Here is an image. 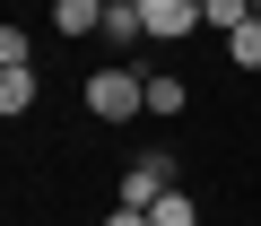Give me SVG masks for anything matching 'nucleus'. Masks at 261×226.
<instances>
[{
  "instance_id": "nucleus-1",
  "label": "nucleus",
  "mask_w": 261,
  "mask_h": 226,
  "mask_svg": "<svg viewBox=\"0 0 261 226\" xmlns=\"http://www.w3.org/2000/svg\"><path fill=\"white\" fill-rule=\"evenodd\" d=\"M87 113H96V122H130V113H148V70H130V61L96 70V78H87Z\"/></svg>"
},
{
  "instance_id": "nucleus-2",
  "label": "nucleus",
  "mask_w": 261,
  "mask_h": 226,
  "mask_svg": "<svg viewBox=\"0 0 261 226\" xmlns=\"http://www.w3.org/2000/svg\"><path fill=\"white\" fill-rule=\"evenodd\" d=\"M174 174H183V165H174L166 148H157V157H130V174L113 183V200H130V209H157V200L174 191Z\"/></svg>"
},
{
  "instance_id": "nucleus-3",
  "label": "nucleus",
  "mask_w": 261,
  "mask_h": 226,
  "mask_svg": "<svg viewBox=\"0 0 261 226\" xmlns=\"http://www.w3.org/2000/svg\"><path fill=\"white\" fill-rule=\"evenodd\" d=\"M140 18H148V44H157V35L174 44V35H192V26H209V18H200V0H140Z\"/></svg>"
},
{
  "instance_id": "nucleus-4",
  "label": "nucleus",
  "mask_w": 261,
  "mask_h": 226,
  "mask_svg": "<svg viewBox=\"0 0 261 226\" xmlns=\"http://www.w3.org/2000/svg\"><path fill=\"white\" fill-rule=\"evenodd\" d=\"M53 26L79 44V35H105V0H53Z\"/></svg>"
},
{
  "instance_id": "nucleus-5",
  "label": "nucleus",
  "mask_w": 261,
  "mask_h": 226,
  "mask_svg": "<svg viewBox=\"0 0 261 226\" xmlns=\"http://www.w3.org/2000/svg\"><path fill=\"white\" fill-rule=\"evenodd\" d=\"M35 70H0V113H9V122H18V113H35Z\"/></svg>"
},
{
  "instance_id": "nucleus-6",
  "label": "nucleus",
  "mask_w": 261,
  "mask_h": 226,
  "mask_svg": "<svg viewBox=\"0 0 261 226\" xmlns=\"http://www.w3.org/2000/svg\"><path fill=\"white\" fill-rule=\"evenodd\" d=\"M183 104H192V87L174 70H148V113H183Z\"/></svg>"
},
{
  "instance_id": "nucleus-7",
  "label": "nucleus",
  "mask_w": 261,
  "mask_h": 226,
  "mask_svg": "<svg viewBox=\"0 0 261 226\" xmlns=\"http://www.w3.org/2000/svg\"><path fill=\"white\" fill-rule=\"evenodd\" d=\"M148 226H200V200H192V191L174 183V191H166V200L148 209Z\"/></svg>"
},
{
  "instance_id": "nucleus-8",
  "label": "nucleus",
  "mask_w": 261,
  "mask_h": 226,
  "mask_svg": "<svg viewBox=\"0 0 261 226\" xmlns=\"http://www.w3.org/2000/svg\"><path fill=\"white\" fill-rule=\"evenodd\" d=\"M226 61H235V70H261V18H244V26L226 35Z\"/></svg>"
},
{
  "instance_id": "nucleus-9",
  "label": "nucleus",
  "mask_w": 261,
  "mask_h": 226,
  "mask_svg": "<svg viewBox=\"0 0 261 226\" xmlns=\"http://www.w3.org/2000/svg\"><path fill=\"white\" fill-rule=\"evenodd\" d=\"M200 18H209V26H218V35H235V26H244V18H252V0H200Z\"/></svg>"
},
{
  "instance_id": "nucleus-10",
  "label": "nucleus",
  "mask_w": 261,
  "mask_h": 226,
  "mask_svg": "<svg viewBox=\"0 0 261 226\" xmlns=\"http://www.w3.org/2000/svg\"><path fill=\"white\" fill-rule=\"evenodd\" d=\"M0 70H35V44H27V26H0Z\"/></svg>"
},
{
  "instance_id": "nucleus-11",
  "label": "nucleus",
  "mask_w": 261,
  "mask_h": 226,
  "mask_svg": "<svg viewBox=\"0 0 261 226\" xmlns=\"http://www.w3.org/2000/svg\"><path fill=\"white\" fill-rule=\"evenodd\" d=\"M96 226H148V209H130V200H113V209H105Z\"/></svg>"
},
{
  "instance_id": "nucleus-12",
  "label": "nucleus",
  "mask_w": 261,
  "mask_h": 226,
  "mask_svg": "<svg viewBox=\"0 0 261 226\" xmlns=\"http://www.w3.org/2000/svg\"><path fill=\"white\" fill-rule=\"evenodd\" d=\"M113 9H140V0H113Z\"/></svg>"
},
{
  "instance_id": "nucleus-13",
  "label": "nucleus",
  "mask_w": 261,
  "mask_h": 226,
  "mask_svg": "<svg viewBox=\"0 0 261 226\" xmlns=\"http://www.w3.org/2000/svg\"><path fill=\"white\" fill-rule=\"evenodd\" d=\"M252 18H261V0H252Z\"/></svg>"
}]
</instances>
